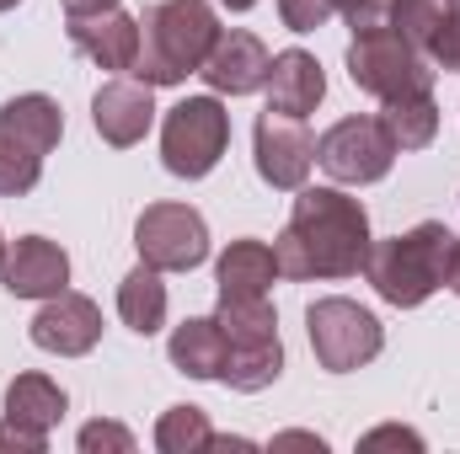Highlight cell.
<instances>
[{"mask_svg": "<svg viewBox=\"0 0 460 454\" xmlns=\"http://www.w3.org/2000/svg\"><path fill=\"white\" fill-rule=\"evenodd\" d=\"M155 450L161 454H204L215 450V428L204 406H166L155 423Z\"/></svg>", "mask_w": 460, "mask_h": 454, "instance_id": "603a6c76", "label": "cell"}, {"mask_svg": "<svg viewBox=\"0 0 460 454\" xmlns=\"http://www.w3.org/2000/svg\"><path fill=\"white\" fill-rule=\"evenodd\" d=\"M445 289L460 294V240H456V251H450V278H445Z\"/></svg>", "mask_w": 460, "mask_h": 454, "instance_id": "836d02e7", "label": "cell"}, {"mask_svg": "<svg viewBox=\"0 0 460 454\" xmlns=\"http://www.w3.org/2000/svg\"><path fill=\"white\" fill-rule=\"evenodd\" d=\"M230 144V113L220 108V97H182L166 123H161V166L172 177H209L220 166Z\"/></svg>", "mask_w": 460, "mask_h": 454, "instance_id": "8992f818", "label": "cell"}, {"mask_svg": "<svg viewBox=\"0 0 460 454\" xmlns=\"http://www.w3.org/2000/svg\"><path fill=\"white\" fill-rule=\"evenodd\" d=\"M118 316L139 337H155L166 327V284H161V273L150 262H139L134 273H123V284H118Z\"/></svg>", "mask_w": 460, "mask_h": 454, "instance_id": "d6986e66", "label": "cell"}, {"mask_svg": "<svg viewBox=\"0 0 460 454\" xmlns=\"http://www.w3.org/2000/svg\"><path fill=\"white\" fill-rule=\"evenodd\" d=\"M65 406H70V396L49 374H16L5 385V417L22 423V428H32V433H49L65 417Z\"/></svg>", "mask_w": 460, "mask_h": 454, "instance_id": "ffe728a7", "label": "cell"}, {"mask_svg": "<svg viewBox=\"0 0 460 454\" xmlns=\"http://www.w3.org/2000/svg\"><path fill=\"white\" fill-rule=\"evenodd\" d=\"M273 450H327V439L322 433H273Z\"/></svg>", "mask_w": 460, "mask_h": 454, "instance_id": "4dcf8cb0", "label": "cell"}, {"mask_svg": "<svg viewBox=\"0 0 460 454\" xmlns=\"http://www.w3.org/2000/svg\"><path fill=\"white\" fill-rule=\"evenodd\" d=\"M0 134L16 139L22 150H32V155L43 161V155L59 144V134H65V113H59L54 97L27 92V97H11V102L0 108Z\"/></svg>", "mask_w": 460, "mask_h": 454, "instance_id": "e0dca14e", "label": "cell"}, {"mask_svg": "<svg viewBox=\"0 0 460 454\" xmlns=\"http://www.w3.org/2000/svg\"><path fill=\"white\" fill-rule=\"evenodd\" d=\"M316 166L338 188H369L396 166V139L380 118H338L316 139Z\"/></svg>", "mask_w": 460, "mask_h": 454, "instance_id": "52a82bcc", "label": "cell"}, {"mask_svg": "<svg viewBox=\"0 0 460 454\" xmlns=\"http://www.w3.org/2000/svg\"><path fill=\"white\" fill-rule=\"evenodd\" d=\"M322 97H327V75H322L316 54H305V48L273 54V70H268V108H273V113L311 118Z\"/></svg>", "mask_w": 460, "mask_h": 454, "instance_id": "9a60e30c", "label": "cell"}, {"mask_svg": "<svg viewBox=\"0 0 460 454\" xmlns=\"http://www.w3.org/2000/svg\"><path fill=\"white\" fill-rule=\"evenodd\" d=\"M423 54H429V65H434V70L460 75V5H450V11H445V22L429 32Z\"/></svg>", "mask_w": 460, "mask_h": 454, "instance_id": "484cf974", "label": "cell"}, {"mask_svg": "<svg viewBox=\"0 0 460 454\" xmlns=\"http://www.w3.org/2000/svg\"><path fill=\"white\" fill-rule=\"evenodd\" d=\"M166 358H172V369L188 374V380H226L230 342H226V332H220L215 316H188V321L172 332V342H166Z\"/></svg>", "mask_w": 460, "mask_h": 454, "instance_id": "2e32d148", "label": "cell"}, {"mask_svg": "<svg viewBox=\"0 0 460 454\" xmlns=\"http://www.w3.org/2000/svg\"><path fill=\"white\" fill-rule=\"evenodd\" d=\"M305 332H311V353L327 374H353L364 363L380 358L385 347V327L375 321V310H364L358 300L327 294L305 310Z\"/></svg>", "mask_w": 460, "mask_h": 454, "instance_id": "5b68a950", "label": "cell"}, {"mask_svg": "<svg viewBox=\"0 0 460 454\" xmlns=\"http://www.w3.org/2000/svg\"><path fill=\"white\" fill-rule=\"evenodd\" d=\"M215 284L220 294H268L279 284V257L262 240H230L215 262Z\"/></svg>", "mask_w": 460, "mask_h": 454, "instance_id": "ac0fdd59", "label": "cell"}, {"mask_svg": "<svg viewBox=\"0 0 460 454\" xmlns=\"http://www.w3.org/2000/svg\"><path fill=\"white\" fill-rule=\"evenodd\" d=\"M279 16L289 32H316L332 16V0H279Z\"/></svg>", "mask_w": 460, "mask_h": 454, "instance_id": "83f0119b", "label": "cell"}, {"mask_svg": "<svg viewBox=\"0 0 460 454\" xmlns=\"http://www.w3.org/2000/svg\"><path fill=\"white\" fill-rule=\"evenodd\" d=\"M150 92H155V86H145V81H134V75H118V81H108V86L92 97V123H97L102 144L134 150V144L150 134V123H155V97H150Z\"/></svg>", "mask_w": 460, "mask_h": 454, "instance_id": "4fadbf2b", "label": "cell"}, {"mask_svg": "<svg viewBox=\"0 0 460 454\" xmlns=\"http://www.w3.org/2000/svg\"><path fill=\"white\" fill-rule=\"evenodd\" d=\"M65 16H97V11H113L118 0H59Z\"/></svg>", "mask_w": 460, "mask_h": 454, "instance_id": "1f68e13d", "label": "cell"}, {"mask_svg": "<svg viewBox=\"0 0 460 454\" xmlns=\"http://www.w3.org/2000/svg\"><path fill=\"white\" fill-rule=\"evenodd\" d=\"M252 150H257V177L268 188H279V193H300L311 166H316V139H311L305 118H284L273 108L257 118Z\"/></svg>", "mask_w": 460, "mask_h": 454, "instance_id": "9c48e42d", "label": "cell"}, {"mask_svg": "<svg viewBox=\"0 0 460 454\" xmlns=\"http://www.w3.org/2000/svg\"><path fill=\"white\" fill-rule=\"evenodd\" d=\"M268 70H273V54L262 48V38L230 27V32L215 38V48H209V59H204L199 75H204L209 92H220V97H252V92L268 86Z\"/></svg>", "mask_w": 460, "mask_h": 454, "instance_id": "7c38bea8", "label": "cell"}, {"mask_svg": "<svg viewBox=\"0 0 460 454\" xmlns=\"http://www.w3.org/2000/svg\"><path fill=\"white\" fill-rule=\"evenodd\" d=\"M369 214L343 188H300L289 225L273 240L279 278H353L369 262Z\"/></svg>", "mask_w": 460, "mask_h": 454, "instance_id": "6da1fadb", "label": "cell"}, {"mask_svg": "<svg viewBox=\"0 0 460 454\" xmlns=\"http://www.w3.org/2000/svg\"><path fill=\"white\" fill-rule=\"evenodd\" d=\"M134 246L155 273H193L209 257V225L188 204H150L134 220Z\"/></svg>", "mask_w": 460, "mask_h": 454, "instance_id": "ba28073f", "label": "cell"}, {"mask_svg": "<svg viewBox=\"0 0 460 454\" xmlns=\"http://www.w3.org/2000/svg\"><path fill=\"white\" fill-rule=\"evenodd\" d=\"M27 337H32V347H43V353L86 358V353L102 342V310H97V300H92V294L59 289L54 300H43V310L32 316Z\"/></svg>", "mask_w": 460, "mask_h": 454, "instance_id": "30bf717a", "label": "cell"}, {"mask_svg": "<svg viewBox=\"0 0 460 454\" xmlns=\"http://www.w3.org/2000/svg\"><path fill=\"white\" fill-rule=\"evenodd\" d=\"M0 284L16 300H54L59 289H70V251L49 235H22L16 246H5Z\"/></svg>", "mask_w": 460, "mask_h": 454, "instance_id": "8fae6325", "label": "cell"}, {"mask_svg": "<svg viewBox=\"0 0 460 454\" xmlns=\"http://www.w3.org/2000/svg\"><path fill=\"white\" fill-rule=\"evenodd\" d=\"M0 262H5V235H0Z\"/></svg>", "mask_w": 460, "mask_h": 454, "instance_id": "8d00e7d4", "label": "cell"}, {"mask_svg": "<svg viewBox=\"0 0 460 454\" xmlns=\"http://www.w3.org/2000/svg\"><path fill=\"white\" fill-rule=\"evenodd\" d=\"M220 5H226V11H252L257 0H220Z\"/></svg>", "mask_w": 460, "mask_h": 454, "instance_id": "e575fe53", "label": "cell"}, {"mask_svg": "<svg viewBox=\"0 0 460 454\" xmlns=\"http://www.w3.org/2000/svg\"><path fill=\"white\" fill-rule=\"evenodd\" d=\"M279 374H284V342L230 347V363H226V380H220V385L241 390V396H257V390H268Z\"/></svg>", "mask_w": 460, "mask_h": 454, "instance_id": "cb8c5ba5", "label": "cell"}, {"mask_svg": "<svg viewBox=\"0 0 460 454\" xmlns=\"http://www.w3.org/2000/svg\"><path fill=\"white\" fill-rule=\"evenodd\" d=\"M65 27H70V43L86 59H97L102 70H113V75L134 70V59H139V16L113 5V11H97V16H65Z\"/></svg>", "mask_w": 460, "mask_h": 454, "instance_id": "5bb4252c", "label": "cell"}, {"mask_svg": "<svg viewBox=\"0 0 460 454\" xmlns=\"http://www.w3.org/2000/svg\"><path fill=\"white\" fill-rule=\"evenodd\" d=\"M215 321H220V332H226L230 347L279 342V316H273V300L268 294H220Z\"/></svg>", "mask_w": 460, "mask_h": 454, "instance_id": "44dd1931", "label": "cell"}, {"mask_svg": "<svg viewBox=\"0 0 460 454\" xmlns=\"http://www.w3.org/2000/svg\"><path fill=\"white\" fill-rule=\"evenodd\" d=\"M434 65L423 48H412L402 32L391 27H364L348 43V81L358 92H369L375 102H396V97H418L434 92Z\"/></svg>", "mask_w": 460, "mask_h": 454, "instance_id": "277c9868", "label": "cell"}, {"mask_svg": "<svg viewBox=\"0 0 460 454\" xmlns=\"http://www.w3.org/2000/svg\"><path fill=\"white\" fill-rule=\"evenodd\" d=\"M456 5H460V0H456Z\"/></svg>", "mask_w": 460, "mask_h": 454, "instance_id": "74e56055", "label": "cell"}, {"mask_svg": "<svg viewBox=\"0 0 460 454\" xmlns=\"http://www.w3.org/2000/svg\"><path fill=\"white\" fill-rule=\"evenodd\" d=\"M38 177H43V161L0 134V198H27L38 188Z\"/></svg>", "mask_w": 460, "mask_h": 454, "instance_id": "d4e9b609", "label": "cell"}, {"mask_svg": "<svg viewBox=\"0 0 460 454\" xmlns=\"http://www.w3.org/2000/svg\"><path fill=\"white\" fill-rule=\"evenodd\" d=\"M0 450H16V454H43L49 450V433H32V428H22V423H0Z\"/></svg>", "mask_w": 460, "mask_h": 454, "instance_id": "f546056e", "label": "cell"}, {"mask_svg": "<svg viewBox=\"0 0 460 454\" xmlns=\"http://www.w3.org/2000/svg\"><path fill=\"white\" fill-rule=\"evenodd\" d=\"M358 450H423V433H412V428H396V423H385V428H369L364 439H358Z\"/></svg>", "mask_w": 460, "mask_h": 454, "instance_id": "f1b7e54d", "label": "cell"}, {"mask_svg": "<svg viewBox=\"0 0 460 454\" xmlns=\"http://www.w3.org/2000/svg\"><path fill=\"white\" fill-rule=\"evenodd\" d=\"M380 123L391 128L396 150H429V144H434V134H439V102H434V92L396 97V102H385Z\"/></svg>", "mask_w": 460, "mask_h": 454, "instance_id": "7402d4cb", "label": "cell"}, {"mask_svg": "<svg viewBox=\"0 0 460 454\" xmlns=\"http://www.w3.org/2000/svg\"><path fill=\"white\" fill-rule=\"evenodd\" d=\"M369 5H375V0H332V11H343L348 22H353V16H364Z\"/></svg>", "mask_w": 460, "mask_h": 454, "instance_id": "d6a6232c", "label": "cell"}, {"mask_svg": "<svg viewBox=\"0 0 460 454\" xmlns=\"http://www.w3.org/2000/svg\"><path fill=\"white\" fill-rule=\"evenodd\" d=\"M450 251H456V235L439 220H423V225L402 230L391 240H375L369 246V262H364V278L369 289L396 305V310H418L423 300H434L450 278Z\"/></svg>", "mask_w": 460, "mask_h": 454, "instance_id": "3957f363", "label": "cell"}, {"mask_svg": "<svg viewBox=\"0 0 460 454\" xmlns=\"http://www.w3.org/2000/svg\"><path fill=\"white\" fill-rule=\"evenodd\" d=\"M215 38L220 16L209 0H161L139 16V59L128 75L145 86H182L188 75L204 70Z\"/></svg>", "mask_w": 460, "mask_h": 454, "instance_id": "7a4b0ae2", "label": "cell"}, {"mask_svg": "<svg viewBox=\"0 0 460 454\" xmlns=\"http://www.w3.org/2000/svg\"><path fill=\"white\" fill-rule=\"evenodd\" d=\"M11 5H22V0H0V11H11Z\"/></svg>", "mask_w": 460, "mask_h": 454, "instance_id": "d590c367", "label": "cell"}, {"mask_svg": "<svg viewBox=\"0 0 460 454\" xmlns=\"http://www.w3.org/2000/svg\"><path fill=\"white\" fill-rule=\"evenodd\" d=\"M75 444H81V454H102V450L108 454H134V433H128L123 423H102V417H97V423L81 428Z\"/></svg>", "mask_w": 460, "mask_h": 454, "instance_id": "4316f807", "label": "cell"}]
</instances>
